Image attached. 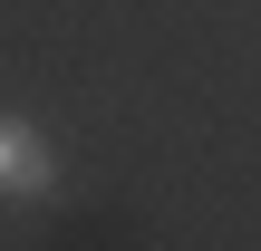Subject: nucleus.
<instances>
[{
	"label": "nucleus",
	"instance_id": "obj_1",
	"mask_svg": "<svg viewBox=\"0 0 261 251\" xmlns=\"http://www.w3.org/2000/svg\"><path fill=\"white\" fill-rule=\"evenodd\" d=\"M58 193V155L29 116H0V203H48Z\"/></svg>",
	"mask_w": 261,
	"mask_h": 251
}]
</instances>
